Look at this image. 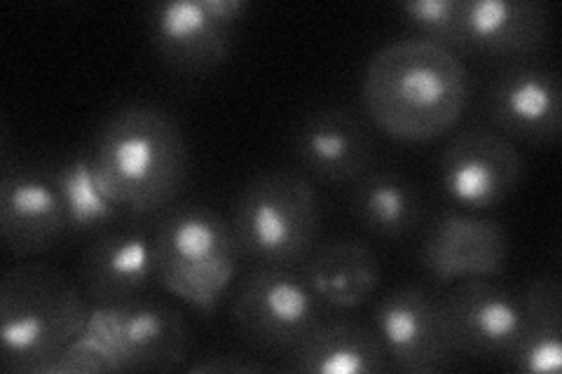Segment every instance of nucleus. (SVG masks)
<instances>
[{"mask_svg": "<svg viewBox=\"0 0 562 374\" xmlns=\"http://www.w3.org/2000/svg\"><path fill=\"white\" fill-rule=\"evenodd\" d=\"M363 111L396 140L425 144L462 120L469 73L452 49L425 38H401L368 59L361 80Z\"/></svg>", "mask_w": 562, "mask_h": 374, "instance_id": "nucleus-1", "label": "nucleus"}, {"mask_svg": "<svg viewBox=\"0 0 562 374\" xmlns=\"http://www.w3.org/2000/svg\"><path fill=\"white\" fill-rule=\"evenodd\" d=\"M92 162L105 190L130 218L169 208L188 181V144L162 109L134 103L103 122Z\"/></svg>", "mask_w": 562, "mask_h": 374, "instance_id": "nucleus-2", "label": "nucleus"}, {"mask_svg": "<svg viewBox=\"0 0 562 374\" xmlns=\"http://www.w3.org/2000/svg\"><path fill=\"white\" fill-rule=\"evenodd\" d=\"M76 281L45 262L12 264L0 279V367L47 374L78 340L90 305Z\"/></svg>", "mask_w": 562, "mask_h": 374, "instance_id": "nucleus-3", "label": "nucleus"}, {"mask_svg": "<svg viewBox=\"0 0 562 374\" xmlns=\"http://www.w3.org/2000/svg\"><path fill=\"white\" fill-rule=\"evenodd\" d=\"M190 326L173 305L134 297L92 305L78 340L47 374L64 372H171L190 353Z\"/></svg>", "mask_w": 562, "mask_h": 374, "instance_id": "nucleus-4", "label": "nucleus"}, {"mask_svg": "<svg viewBox=\"0 0 562 374\" xmlns=\"http://www.w3.org/2000/svg\"><path fill=\"white\" fill-rule=\"evenodd\" d=\"M155 281L200 314H214L239 270V243L221 213L202 204L169 208L150 231Z\"/></svg>", "mask_w": 562, "mask_h": 374, "instance_id": "nucleus-5", "label": "nucleus"}, {"mask_svg": "<svg viewBox=\"0 0 562 374\" xmlns=\"http://www.w3.org/2000/svg\"><path fill=\"white\" fill-rule=\"evenodd\" d=\"M319 220V200L305 175L266 171L241 188L231 225L241 256L258 264L293 267L312 253Z\"/></svg>", "mask_w": 562, "mask_h": 374, "instance_id": "nucleus-6", "label": "nucleus"}, {"mask_svg": "<svg viewBox=\"0 0 562 374\" xmlns=\"http://www.w3.org/2000/svg\"><path fill=\"white\" fill-rule=\"evenodd\" d=\"M231 318L246 344L289 355L322 324V302L291 267L258 264L231 299Z\"/></svg>", "mask_w": 562, "mask_h": 374, "instance_id": "nucleus-7", "label": "nucleus"}, {"mask_svg": "<svg viewBox=\"0 0 562 374\" xmlns=\"http://www.w3.org/2000/svg\"><path fill=\"white\" fill-rule=\"evenodd\" d=\"M246 10L244 0H165L150 8V41L176 73L202 76L231 55Z\"/></svg>", "mask_w": 562, "mask_h": 374, "instance_id": "nucleus-8", "label": "nucleus"}, {"mask_svg": "<svg viewBox=\"0 0 562 374\" xmlns=\"http://www.w3.org/2000/svg\"><path fill=\"white\" fill-rule=\"evenodd\" d=\"M438 309L457 355L508 361L522 328V297L487 279H464L438 297Z\"/></svg>", "mask_w": 562, "mask_h": 374, "instance_id": "nucleus-9", "label": "nucleus"}, {"mask_svg": "<svg viewBox=\"0 0 562 374\" xmlns=\"http://www.w3.org/2000/svg\"><path fill=\"white\" fill-rule=\"evenodd\" d=\"M373 332L392 370L429 374L450 367L457 359L438 309V297L417 286L386 293L373 309Z\"/></svg>", "mask_w": 562, "mask_h": 374, "instance_id": "nucleus-10", "label": "nucleus"}, {"mask_svg": "<svg viewBox=\"0 0 562 374\" xmlns=\"http://www.w3.org/2000/svg\"><path fill=\"white\" fill-rule=\"evenodd\" d=\"M520 175V152L492 129L457 134L441 155V188L464 211L495 208L518 188Z\"/></svg>", "mask_w": 562, "mask_h": 374, "instance_id": "nucleus-11", "label": "nucleus"}, {"mask_svg": "<svg viewBox=\"0 0 562 374\" xmlns=\"http://www.w3.org/2000/svg\"><path fill=\"white\" fill-rule=\"evenodd\" d=\"M485 111L502 136L551 146L562 127V84L558 70L537 64H508L492 78Z\"/></svg>", "mask_w": 562, "mask_h": 374, "instance_id": "nucleus-12", "label": "nucleus"}, {"mask_svg": "<svg viewBox=\"0 0 562 374\" xmlns=\"http://www.w3.org/2000/svg\"><path fill=\"white\" fill-rule=\"evenodd\" d=\"M422 264L441 283L502 274L508 258L504 227L473 211H443L422 241Z\"/></svg>", "mask_w": 562, "mask_h": 374, "instance_id": "nucleus-13", "label": "nucleus"}, {"mask_svg": "<svg viewBox=\"0 0 562 374\" xmlns=\"http://www.w3.org/2000/svg\"><path fill=\"white\" fill-rule=\"evenodd\" d=\"M68 231V218L52 171L3 167L0 178V235L14 258L49 251Z\"/></svg>", "mask_w": 562, "mask_h": 374, "instance_id": "nucleus-14", "label": "nucleus"}, {"mask_svg": "<svg viewBox=\"0 0 562 374\" xmlns=\"http://www.w3.org/2000/svg\"><path fill=\"white\" fill-rule=\"evenodd\" d=\"M293 155L316 181L347 185L373 169V138L345 109L310 113L293 134Z\"/></svg>", "mask_w": 562, "mask_h": 374, "instance_id": "nucleus-15", "label": "nucleus"}, {"mask_svg": "<svg viewBox=\"0 0 562 374\" xmlns=\"http://www.w3.org/2000/svg\"><path fill=\"white\" fill-rule=\"evenodd\" d=\"M153 281V237L144 227L103 229L80 258V286L92 305L140 297Z\"/></svg>", "mask_w": 562, "mask_h": 374, "instance_id": "nucleus-16", "label": "nucleus"}, {"mask_svg": "<svg viewBox=\"0 0 562 374\" xmlns=\"http://www.w3.org/2000/svg\"><path fill=\"white\" fill-rule=\"evenodd\" d=\"M464 49L525 57L547 45L551 10L535 0H462Z\"/></svg>", "mask_w": 562, "mask_h": 374, "instance_id": "nucleus-17", "label": "nucleus"}, {"mask_svg": "<svg viewBox=\"0 0 562 374\" xmlns=\"http://www.w3.org/2000/svg\"><path fill=\"white\" fill-rule=\"evenodd\" d=\"M303 279L316 299L333 309H357L380 288L382 264L359 239H333L314 246L301 262Z\"/></svg>", "mask_w": 562, "mask_h": 374, "instance_id": "nucleus-18", "label": "nucleus"}, {"mask_svg": "<svg viewBox=\"0 0 562 374\" xmlns=\"http://www.w3.org/2000/svg\"><path fill=\"white\" fill-rule=\"evenodd\" d=\"M291 372L303 374H382L392 363L373 328L355 320H322L307 340L289 353Z\"/></svg>", "mask_w": 562, "mask_h": 374, "instance_id": "nucleus-19", "label": "nucleus"}, {"mask_svg": "<svg viewBox=\"0 0 562 374\" xmlns=\"http://www.w3.org/2000/svg\"><path fill=\"white\" fill-rule=\"evenodd\" d=\"M349 211L355 220L378 239H403L422 220L417 188L392 169H371L351 183Z\"/></svg>", "mask_w": 562, "mask_h": 374, "instance_id": "nucleus-20", "label": "nucleus"}, {"mask_svg": "<svg viewBox=\"0 0 562 374\" xmlns=\"http://www.w3.org/2000/svg\"><path fill=\"white\" fill-rule=\"evenodd\" d=\"M520 297L522 328L508 363L518 372L555 374L562 367V283L541 274Z\"/></svg>", "mask_w": 562, "mask_h": 374, "instance_id": "nucleus-21", "label": "nucleus"}, {"mask_svg": "<svg viewBox=\"0 0 562 374\" xmlns=\"http://www.w3.org/2000/svg\"><path fill=\"white\" fill-rule=\"evenodd\" d=\"M52 178H55L64 200L68 231H76V235L97 231L99 235V231L111 229L115 223L130 218L115 204L111 192L105 190L90 152L68 159V162L52 171Z\"/></svg>", "mask_w": 562, "mask_h": 374, "instance_id": "nucleus-22", "label": "nucleus"}, {"mask_svg": "<svg viewBox=\"0 0 562 374\" xmlns=\"http://www.w3.org/2000/svg\"><path fill=\"white\" fill-rule=\"evenodd\" d=\"M398 12L417 31V38L452 52L464 49L462 0H406L398 5Z\"/></svg>", "mask_w": 562, "mask_h": 374, "instance_id": "nucleus-23", "label": "nucleus"}, {"mask_svg": "<svg viewBox=\"0 0 562 374\" xmlns=\"http://www.w3.org/2000/svg\"><path fill=\"white\" fill-rule=\"evenodd\" d=\"M188 372H260L268 370L262 363L241 361L239 355H209L192 365H186Z\"/></svg>", "mask_w": 562, "mask_h": 374, "instance_id": "nucleus-24", "label": "nucleus"}]
</instances>
